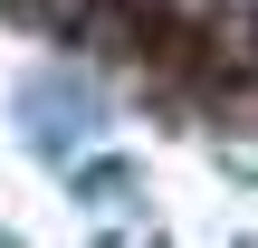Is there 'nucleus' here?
<instances>
[{"label":"nucleus","mask_w":258,"mask_h":248,"mask_svg":"<svg viewBox=\"0 0 258 248\" xmlns=\"http://www.w3.org/2000/svg\"><path fill=\"white\" fill-rule=\"evenodd\" d=\"M96 115H105V105H96L77 76H29V86H19V134H29V153H48V162H67Z\"/></svg>","instance_id":"1"},{"label":"nucleus","mask_w":258,"mask_h":248,"mask_svg":"<svg viewBox=\"0 0 258 248\" xmlns=\"http://www.w3.org/2000/svg\"><path fill=\"white\" fill-rule=\"evenodd\" d=\"M0 248H29V239H10V229H0Z\"/></svg>","instance_id":"4"},{"label":"nucleus","mask_w":258,"mask_h":248,"mask_svg":"<svg viewBox=\"0 0 258 248\" xmlns=\"http://www.w3.org/2000/svg\"><path fill=\"white\" fill-rule=\"evenodd\" d=\"M96 248H172V239H163V229H105Z\"/></svg>","instance_id":"3"},{"label":"nucleus","mask_w":258,"mask_h":248,"mask_svg":"<svg viewBox=\"0 0 258 248\" xmlns=\"http://www.w3.org/2000/svg\"><path fill=\"white\" fill-rule=\"evenodd\" d=\"M67 191H77L86 210H134V201H144V172H134V162H86Z\"/></svg>","instance_id":"2"}]
</instances>
